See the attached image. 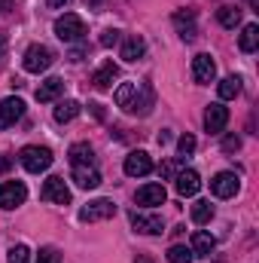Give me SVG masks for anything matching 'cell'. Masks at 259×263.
Instances as JSON below:
<instances>
[{
    "label": "cell",
    "mask_w": 259,
    "mask_h": 263,
    "mask_svg": "<svg viewBox=\"0 0 259 263\" xmlns=\"http://www.w3.org/2000/svg\"><path fill=\"white\" fill-rule=\"evenodd\" d=\"M192 248H186V245H171V251H168V263H192Z\"/></svg>",
    "instance_id": "4316f807"
},
{
    "label": "cell",
    "mask_w": 259,
    "mask_h": 263,
    "mask_svg": "<svg viewBox=\"0 0 259 263\" xmlns=\"http://www.w3.org/2000/svg\"><path fill=\"white\" fill-rule=\"evenodd\" d=\"M119 37H122L119 31H113V28H107V31L101 34V46H104V49H110V46H116V43H119Z\"/></svg>",
    "instance_id": "1f68e13d"
},
{
    "label": "cell",
    "mask_w": 259,
    "mask_h": 263,
    "mask_svg": "<svg viewBox=\"0 0 259 263\" xmlns=\"http://www.w3.org/2000/svg\"><path fill=\"white\" fill-rule=\"evenodd\" d=\"M6 263H31V251H28V245H15V248H9Z\"/></svg>",
    "instance_id": "f546056e"
},
{
    "label": "cell",
    "mask_w": 259,
    "mask_h": 263,
    "mask_svg": "<svg viewBox=\"0 0 259 263\" xmlns=\"http://www.w3.org/2000/svg\"><path fill=\"white\" fill-rule=\"evenodd\" d=\"M213 248H217V239H213L210 233H204V230L192 233V254H201V257H207Z\"/></svg>",
    "instance_id": "603a6c76"
},
{
    "label": "cell",
    "mask_w": 259,
    "mask_h": 263,
    "mask_svg": "<svg viewBox=\"0 0 259 263\" xmlns=\"http://www.w3.org/2000/svg\"><path fill=\"white\" fill-rule=\"evenodd\" d=\"M210 217H213V205H210V202L201 199V202H195L192 205V220L195 223H207Z\"/></svg>",
    "instance_id": "83f0119b"
},
{
    "label": "cell",
    "mask_w": 259,
    "mask_h": 263,
    "mask_svg": "<svg viewBox=\"0 0 259 263\" xmlns=\"http://www.w3.org/2000/svg\"><path fill=\"white\" fill-rule=\"evenodd\" d=\"M134 92H137V83H122V86L116 89V95H113V98H116V104H119V107H125L131 98H134Z\"/></svg>",
    "instance_id": "f1b7e54d"
},
{
    "label": "cell",
    "mask_w": 259,
    "mask_h": 263,
    "mask_svg": "<svg viewBox=\"0 0 259 263\" xmlns=\"http://www.w3.org/2000/svg\"><path fill=\"white\" fill-rule=\"evenodd\" d=\"M52 62H55V55H52V49L43 46V43L28 46V52H25V70H28V73H43V70L52 67Z\"/></svg>",
    "instance_id": "7a4b0ae2"
},
{
    "label": "cell",
    "mask_w": 259,
    "mask_h": 263,
    "mask_svg": "<svg viewBox=\"0 0 259 263\" xmlns=\"http://www.w3.org/2000/svg\"><path fill=\"white\" fill-rule=\"evenodd\" d=\"M174 28H177V34H180L183 40H195L198 28H195V12L192 9H180V12H174Z\"/></svg>",
    "instance_id": "e0dca14e"
},
{
    "label": "cell",
    "mask_w": 259,
    "mask_h": 263,
    "mask_svg": "<svg viewBox=\"0 0 259 263\" xmlns=\"http://www.w3.org/2000/svg\"><path fill=\"white\" fill-rule=\"evenodd\" d=\"M217 22H220L223 28H229V31H232V28H238V25H241V9L226 3V6H220V9H217Z\"/></svg>",
    "instance_id": "cb8c5ba5"
},
{
    "label": "cell",
    "mask_w": 259,
    "mask_h": 263,
    "mask_svg": "<svg viewBox=\"0 0 259 263\" xmlns=\"http://www.w3.org/2000/svg\"><path fill=\"white\" fill-rule=\"evenodd\" d=\"M18 159H21V165H25L31 175H40V172H46V168L52 165V150H49V147H34V144H31V147L21 150Z\"/></svg>",
    "instance_id": "6da1fadb"
},
{
    "label": "cell",
    "mask_w": 259,
    "mask_h": 263,
    "mask_svg": "<svg viewBox=\"0 0 259 263\" xmlns=\"http://www.w3.org/2000/svg\"><path fill=\"white\" fill-rule=\"evenodd\" d=\"M67 159H70V165H95V150H92V144L79 141V144L70 147Z\"/></svg>",
    "instance_id": "ffe728a7"
},
{
    "label": "cell",
    "mask_w": 259,
    "mask_h": 263,
    "mask_svg": "<svg viewBox=\"0 0 259 263\" xmlns=\"http://www.w3.org/2000/svg\"><path fill=\"white\" fill-rule=\"evenodd\" d=\"M116 77H119V67L113 65V62H104V65L92 73V86H95V89H110Z\"/></svg>",
    "instance_id": "d6986e66"
},
{
    "label": "cell",
    "mask_w": 259,
    "mask_h": 263,
    "mask_svg": "<svg viewBox=\"0 0 259 263\" xmlns=\"http://www.w3.org/2000/svg\"><path fill=\"white\" fill-rule=\"evenodd\" d=\"M25 199H28V187H25L21 181H6V184H0V208L12 211V208L25 205Z\"/></svg>",
    "instance_id": "8992f818"
},
{
    "label": "cell",
    "mask_w": 259,
    "mask_h": 263,
    "mask_svg": "<svg viewBox=\"0 0 259 263\" xmlns=\"http://www.w3.org/2000/svg\"><path fill=\"white\" fill-rule=\"evenodd\" d=\"M153 101H156L153 86H149V83H137L134 98H131L122 110H125V114H131V117H146V114H149V107H153Z\"/></svg>",
    "instance_id": "277c9868"
},
{
    "label": "cell",
    "mask_w": 259,
    "mask_h": 263,
    "mask_svg": "<svg viewBox=\"0 0 259 263\" xmlns=\"http://www.w3.org/2000/svg\"><path fill=\"white\" fill-rule=\"evenodd\" d=\"M226 123H229V107H223L220 101H217V104H210V107L204 110V129L210 132V135L223 132V129H226Z\"/></svg>",
    "instance_id": "7c38bea8"
},
{
    "label": "cell",
    "mask_w": 259,
    "mask_h": 263,
    "mask_svg": "<svg viewBox=\"0 0 259 263\" xmlns=\"http://www.w3.org/2000/svg\"><path fill=\"white\" fill-rule=\"evenodd\" d=\"M37 263H61V257H58V251H55V248H40Z\"/></svg>",
    "instance_id": "d6a6232c"
},
{
    "label": "cell",
    "mask_w": 259,
    "mask_h": 263,
    "mask_svg": "<svg viewBox=\"0 0 259 263\" xmlns=\"http://www.w3.org/2000/svg\"><path fill=\"white\" fill-rule=\"evenodd\" d=\"M82 34H85V22H82L79 15H73V12H64V15L55 22V37L64 40V43L82 40Z\"/></svg>",
    "instance_id": "3957f363"
},
{
    "label": "cell",
    "mask_w": 259,
    "mask_h": 263,
    "mask_svg": "<svg viewBox=\"0 0 259 263\" xmlns=\"http://www.w3.org/2000/svg\"><path fill=\"white\" fill-rule=\"evenodd\" d=\"M82 3H85L89 9H104V6H107V0H82Z\"/></svg>",
    "instance_id": "d590c367"
},
{
    "label": "cell",
    "mask_w": 259,
    "mask_h": 263,
    "mask_svg": "<svg viewBox=\"0 0 259 263\" xmlns=\"http://www.w3.org/2000/svg\"><path fill=\"white\" fill-rule=\"evenodd\" d=\"M0 9H9V0H0Z\"/></svg>",
    "instance_id": "b9f144b4"
},
{
    "label": "cell",
    "mask_w": 259,
    "mask_h": 263,
    "mask_svg": "<svg viewBox=\"0 0 259 263\" xmlns=\"http://www.w3.org/2000/svg\"><path fill=\"white\" fill-rule=\"evenodd\" d=\"M89 107H92V114H95V117H98V120H101V117H104V110H101V104H89Z\"/></svg>",
    "instance_id": "ab89813d"
},
{
    "label": "cell",
    "mask_w": 259,
    "mask_h": 263,
    "mask_svg": "<svg viewBox=\"0 0 259 263\" xmlns=\"http://www.w3.org/2000/svg\"><path fill=\"white\" fill-rule=\"evenodd\" d=\"M25 117V101L21 98H3L0 101V129H9V126H15L18 120Z\"/></svg>",
    "instance_id": "30bf717a"
},
{
    "label": "cell",
    "mask_w": 259,
    "mask_h": 263,
    "mask_svg": "<svg viewBox=\"0 0 259 263\" xmlns=\"http://www.w3.org/2000/svg\"><path fill=\"white\" fill-rule=\"evenodd\" d=\"M134 263H153V260H149L146 254H140V257H137V260H134Z\"/></svg>",
    "instance_id": "60d3db41"
},
{
    "label": "cell",
    "mask_w": 259,
    "mask_h": 263,
    "mask_svg": "<svg viewBox=\"0 0 259 263\" xmlns=\"http://www.w3.org/2000/svg\"><path fill=\"white\" fill-rule=\"evenodd\" d=\"M238 190H241V178H238L235 172H220V175H213V181H210V193L220 196V199H232Z\"/></svg>",
    "instance_id": "52a82bcc"
},
{
    "label": "cell",
    "mask_w": 259,
    "mask_h": 263,
    "mask_svg": "<svg viewBox=\"0 0 259 263\" xmlns=\"http://www.w3.org/2000/svg\"><path fill=\"white\" fill-rule=\"evenodd\" d=\"M220 98L223 101H232V98H238L241 95V77H226V80H220Z\"/></svg>",
    "instance_id": "484cf974"
},
{
    "label": "cell",
    "mask_w": 259,
    "mask_h": 263,
    "mask_svg": "<svg viewBox=\"0 0 259 263\" xmlns=\"http://www.w3.org/2000/svg\"><path fill=\"white\" fill-rule=\"evenodd\" d=\"M116 214V202L113 199H95L85 208H79V220L82 223H95V220H107Z\"/></svg>",
    "instance_id": "5b68a950"
},
{
    "label": "cell",
    "mask_w": 259,
    "mask_h": 263,
    "mask_svg": "<svg viewBox=\"0 0 259 263\" xmlns=\"http://www.w3.org/2000/svg\"><path fill=\"white\" fill-rule=\"evenodd\" d=\"M79 59H85V49H82V46H76V49L70 52V62H79Z\"/></svg>",
    "instance_id": "74e56055"
},
{
    "label": "cell",
    "mask_w": 259,
    "mask_h": 263,
    "mask_svg": "<svg viewBox=\"0 0 259 263\" xmlns=\"http://www.w3.org/2000/svg\"><path fill=\"white\" fill-rule=\"evenodd\" d=\"M143 55H146V43H143V37L131 34L128 40L122 43V59H125V62H140Z\"/></svg>",
    "instance_id": "44dd1931"
},
{
    "label": "cell",
    "mask_w": 259,
    "mask_h": 263,
    "mask_svg": "<svg viewBox=\"0 0 259 263\" xmlns=\"http://www.w3.org/2000/svg\"><path fill=\"white\" fill-rule=\"evenodd\" d=\"M174 187H177L180 196H195L198 187H201V178H198V172H192V168H183V172L174 175Z\"/></svg>",
    "instance_id": "2e32d148"
},
{
    "label": "cell",
    "mask_w": 259,
    "mask_h": 263,
    "mask_svg": "<svg viewBox=\"0 0 259 263\" xmlns=\"http://www.w3.org/2000/svg\"><path fill=\"white\" fill-rule=\"evenodd\" d=\"M122 168H125L128 178H143V175L153 172V159H149L146 150H131L128 156H125V165Z\"/></svg>",
    "instance_id": "9c48e42d"
},
{
    "label": "cell",
    "mask_w": 259,
    "mask_h": 263,
    "mask_svg": "<svg viewBox=\"0 0 259 263\" xmlns=\"http://www.w3.org/2000/svg\"><path fill=\"white\" fill-rule=\"evenodd\" d=\"M131 227L143 236H159L162 233V217L156 214H143V211H131Z\"/></svg>",
    "instance_id": "5bb4252c"
},
{
    "label": "cell",
    "mask_w": 259,
    "mask_h": 263,
    "mask_svg": "<svg viewBox=\"0 0 259 263\" xmlns=\"http://www.w3.org/2000/svg\"><path fill=\"white\" fill-rule=\"evenodd\" d=\"M3 55H6V34H0V65H3Z\"/></svg>",
    "instance_id": "f35d334b"
},
{
    "label": "cell",
    "mask_w": 259,
    "mask_h": 263,
    "mask_svg": "<svg viewBox=\"0 0 259 263\" xmlns=\"http://www.w3.org/2000/svg\"><path fill=\"white\" fill-rule=\"evenodd\" d=\"M192 150H195V138L192 135H180V141H177V153H180V156H189Z\"/></svg>",
    "instance_id": "4dcf8cb0"
},
{
    "label": "cell",
    "mask_w": 259,
    "mask_h": 263,
    "mask_svg": "<svg viewBox=\"0 0 259 263\" xmlns=\"http://www.w3.org/2000/svg\"><path fill=\"white\" fill-rule=\"evenodd\" d=\"M238 46H241V52H256L259 46V25H244V31H241V37H238Z\"/></svg>",
    "instance_id": "7402d4cb"
},
{
    "label": "cell",
    "mask_w": 259,
    "mask_h": 263,
    "mask_svg": "<svg viewBox=\"0 0 259 263\" xmlns=\"http://www.w3.org/2000/svg\"><path fill=\"white\" fill-rule=\"evenodd\" d=\"M79 110H82L79 101H58V107H55V123H70V120H76Z\"/></svg>",
    "instance_id": "d4e9b609"
},
{
    "label": "cell",
    "mask_w": 259,
    "mask_h": 263,
    "mask_svg": "<svg viewBox=\"0 0 259 263\" xmlns=\"http://www.w3.org/2000/svg\"><path fill=\"white\" fill-rule=\"evenodd\" d=\"M40 196L46 199V202H52V205H70V190H67L64 178H58V175H52V178L43 184Z\"/></svg>",
    "instance_id": "ba28073f"
},
{
    "label": "cell",
    "mask_w": 259,
    "mask_h": 263,
    "mask_svg": "<svg viewBox=\"0 0 259 263\" xmlns=\"http://www.w3.org/2000/svg\"><path fill=\"white\" fill-rule=\"evenodd\" d=\"M46 6H52V9H64V6H70V0H46Z\"/></svg>",
    "instance_id": "8d00e7d4"
},
{
    "label": "cell",
    "mask_w": 259,
    "mask_h": 263,
    "mask_svg": "<svg viewBox=\"0 0 259 263\" xmlns=\"http://www.w3.org/2000/svg\"><path fill=\"white\" fill-rule=\"evenodd\" d=\"M159 175H162V178H174V175H177V165H174V162H162V165H159Z\"/></svg>",
    "instance_id": "e575fe53"
},
{
    "label": "cell",
    "mask_w": 259,
    "mask_h": 263,
    "mask_svg": "<svg viewBox=\"0 0 259 263\" xmlns=\"http://www.w3.org/2000/svg\"><path fill=\"white\" fill-rule=\"evenodd\" d=\"M165 199H168V193H165L162 184H143V187L137 190L134 202L143 205V208H156V205H165Z\"/></svg>",
    "instance_id": "8fae6325"
},
{
    "label": "cell",
    "mask_w": 259,
    "mask_h": 263,
    "mask_svg": "<svg viewBox=\"0 0 259 263\" xmlns=\"http://www.w3.org/2000/svg\"><path fill=\"white\" fill-rule=\"evenodd\" d=\"M61 92H64V80H61V77H49L46 83H40L37 101H40V104H49V101H55Z\"/></svg>",
    "instance_id": "ac0fdd59"
},
{
    "label": "cell",
    "mask_w": 259,
    "mask_h": 263,
    "mask_svg": "<svg viewBox=\"0 0 259 263\" xmlns=\"http://www.w3.org/2000/svg\"><path fill=\"white\" fill-rule=\"evenodd\" d=\"M73 184L79 190H95L101 187V172L95 165H73Z\"/></svg>",
    "instance_id": "4fadbf2b"
},
{
    "label": "cell",
    "mask_w": 259,
    "mask_h": 263,
    "mask_svg": "<svg viewBox=\"0 0 259 263\" xmlns=\"http://www.w3.org/2000/svg\"><path fill=\"white\" fill-rule=\"evenodd\" d=\"M192 77H195V83H213L217 65H213V59L207 52H198L192 59Z\"/></svg>",
    "instance_id": "9a60e30c"
},
{
    "label": "cell",
    "mask_w": 259,
    "mask_h": 263,
    "mask_svg": "<svg viewBox=\"0 0 259 263\" xmlns=\"http://www.w3.org/2000/svg\"><path fill=\"white\" fill-rule=\"evenodd\" d=\"M223 150H226V153L241 150V138H238V135H226V138H223Z\"/></svg>",
    "instance_id": "836d02e7"
}]
</instances>
